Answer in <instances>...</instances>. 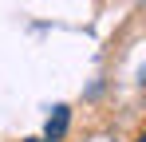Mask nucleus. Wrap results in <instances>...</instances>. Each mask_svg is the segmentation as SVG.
Returning a JSON list of instances; mask_svg holds the SVG:
<instances>
[{"instance_id":"nucleus-2","label":"nucleus","mask_w":146,"mask_h":142,"mask_svg":"<svg viewBox=\"0 0 146 142\" xmlns=\"http://www.w3.org/2000/svg\"><path fill=\"white\" fill-rule=\"evenodd\" d=\"M134 142H146V134H138V138H134Z\"/></svg>"},{"instance_id":"nucleus-3","label":"nucleus","mask_w":146,"mask_h":142,"mask_svg":"<svg viewBox=\"0 0 146 142\" xmlns=\"http://www.w3.org/2000/svg\"><path fill=\"white\" fill-rule=\"evenodd\" d=\"M24 142H44V138H24Z\"/></svg>"},{"instance_id":"nucleus-1","label":"nucleus","mask_w":146,"mask_h":142,"mask_svg":"<svg viewBox=\"0 0 146 142\" xmlns=\"http://www.w3.org/2000/svg\"><path fill=\"white\" fill-rule=\"evenodd\" d=\"M71 126V107H55L48 115V126H44V142H59Z\"/></svg>"}]
</instances>
